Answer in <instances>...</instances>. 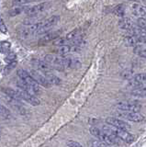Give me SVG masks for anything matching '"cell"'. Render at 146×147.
<instances>
[{
	"mask_svg": "<svg viewBox=\"0 0 146 147\" xmlns=\"http://www.w3.org/2000/svg\"><path fill=\"white\" fill-rule=\"evenodd\" d=\"M90 132L92 135L97 137L99 141L106 142L108 145L120 144V139L114 133L108 132L98 127H92L90 129Z\"/></svg>",
	"mask_w": 146,
	"mask_h": 147,
	"instance_id": "1",
	"label": "cell"
},
{
	"mask_svg": "<svg viewBox=\"0 0 146 147\" xmlns=\"http://www.w3.org/2000/svg\"><path fill=\"white\" fill-rule=\"evenodd\" d=\"M17 76H19V78L23 80L26 84L28 85L31 89H32L34 95L40 94V89L39 84L34 80V78L30 76V74H29L27 71L23 70V69H20V70H17Z\"/></svg>",
	"mask_w": 146,
	"mask_h": 147,
	"instance_id": "2",
	"label": "cell"
},
{
	"mask_svg": "<svg viewBox=\"0 0 146 147\" xmlns=\"http://www.w3.org/2000/svg\"><path fill=\"white\" fill-rule=\"evenodd\" d=\"M116 108L122 111L138 112L141 108V105L137 101H120L116 104Z\"/></svg>",
	"mask_w": 146,
	"mask_h": 147,
	"instance_id": "3",
	"label": "cell"
},
{
	"mask_svg": "<svg viewBox=\"0 0 146 147\" xmlns=\"http://www.w3.org/2000/svg\"><path fill=\"white\" fill-rule=\"evenodd\" d=\"M120 118L126 119V121H133V122H141L143 121L144 118L141 114L139 112H132V111H122V110H118L116 113Z\"/></svg>",
	"mask_w": 146,
	"mask_h": 147,
	"instance_id": "4",
	"label": "cell"
},
{
	"mask_svg": "<svg viewBox=\"0 0 146 147\" xmlns=\"http://www.w3.org/2000/svg\"><path fill=\"white\" fill-rule=\"evenodd\" d=\"M50 7V4L48 2H43V3H40L38 5L30 7H27L25 13L30 18H33L35 16L39 15V14L44 12L46 9Z\"/></svg>",
	"mask_w": 146,
	"mask_h": 147,
	"instance_id": "5",
	"label": "cell"
},
{
	"mask_svg": "<svg viewBox=\"0 0 146 147\" xmlns=\"http://www.w3.org/2000/svg\"><path fill=\"white\" fill-rule=\"evenodd\" d=\"M60 21V17L59 16H52L51 18H47V20H43L42 28L38 30L37 34H43L46 33V31H48L50 29H52V27L55 26L57 23Z\"/></svg>",
	"mask_w": 146,
	"mask_h": 147,
	"instance_id": "6",
	"label": "cell"
},
{
	"mask_svg": "<svg viewBox=\"0 0 146 147\" xmlns=\"http://www.w3.org/2000/svg\"><path fill=\"white\" fill-rule=\"evenodd\" d=\"M112 132L118 138V139L127 142V144H131V142H133L135 140L134 135H132L131 133H130L126 130L115 128V129H112Z\"/></svg>",
	"mask_w": 146,
	"mask_h": 147,
	"instance_id": "7",
	"label": "cell"
},
{
	"mask_svg": "<svg viewBox=\"0 0 146 147\" xmlns=\"http://www.w3.org/2000/svg\"><path fill=\"white\" fill-rule=\"evenodd\" d=\"M106 122L108 124V125H111L114 128L117 129H122V130H130L131 129V125L128 122H126L125 121L118 118H114V117H108L106 119Z\"/></svg>",
	"mask_w": 146,
	"mask_h": 147,
	"instance_id": "8",
	"label": "cell"
},
{
	"mask_svg": "<svg viewBox=\"0 0 146 147\" xmlns=\"http://www.w3.org/2000/svg\"><path fill=\"white\" fill-rule=\"evenodd\" d=\"M130 8L131 13L134 16L140 18H146V7L143 6V4L137 3V2H132L130 5Z\"/></svg>",
	"mask_w": 146,
	"mask_h": 147,
	"instance_id": "9",
	"label": "cell"
},
{
	"mask_svg": "<svg viewBox=\"0 0 146 147\" xmlns=\"http://www.w3.org/2000/svg\"><path fill=\"white\" fill-rule=\"evenodd\" d=\"M30 74V76L34 78V80L37 82L39 85L42 86L44 87H47V88L52 86L49 83V81L47 80V78L45 77V76H43L42 73H40V71H38V70H31Z\"/></svg>",
	"mask_w": 146,
	"mask_h": 147,
	"instance_id": "10",
	"label": "cell"
},
{
	"mask_svg": "<svg viewBox=\"0 0 146 147\" xmlns=\"http://www.w3.org/2000/svg\"><path fill=\"white\" fill-rule=\"evenodd\" d=\"M20 92V98L25 100L26 102H28L30 104H31L32 106H38L40 105V100L36 98V96L32 94L29 93V92L24 91V90H19Z\"/></svg>",
	"mask_w": 146,
	"mask_h": 147,
	"instance_id": "11",
	"label": "cell"
},
{
	"mask_svg": "<svg viewBox=\"0 0 146 147\" xmlns=\"http://www.w3.org/2000/svg\"><path fill=\"white\" fill-rule=\"evenodd\" d=\"M32 63H33L34 67L37 69L38 71L42 72L43 74H46V73L51 72L52 69L46 62L42 61V60L35 59V60H33V61H32Z\"/></svg>",
	"mask_w": 146,
	"mask_h": 147,
	"instance_id": "12",
	"label": "cell"
},
{
	"mask_svg": "<svg viewBox=\"0 0 146 147\" xmlns=\"http://www.w3.org/2000/svg\"><path fill=\"white\" fill-rule=\"evenodd\" d=\"M61 34V30H55V31H51V32H47L45 33L42 38L40 39V41L43 43H46L49 42V41H52V40H55L59 38V36Z\"/></svg>",
	"mask_w": 146,
	"mask_h": 147,
	"instance_id": "13",
	"label": "cell"
},
{
	"mask_svg": "<svg viewBox=\"0 0 146 147\" xmlns=\"http://www.w3.org/2000/svg\"><path fill=\"white\" fill-rule=\"evenodd\" d=\"M118 26H120L123 30L130 31L131 33L133 31L134 28H135V25L132 23V21L131 20H129V18H121V20H120V22H118Z\"/></svg>",
	"mask_w": 146,
	"mask_h": 147,
	"instance_id": "14",
	"label": "cell"
},
{
	"mask_svg": "<svg viewBox=\"0 0 146 147\" xmlns=\"http://www.w3.org/2000/svg\"><path fill=\"white\" fill-rule=\"evenodd\" d=\"M2 90L5 92V93L9 96L10 98L16 99V100H21L19 90H14L12 88H8V87L7 88H3Z\"/></svg>",
	"mask_w": 146,
	"mask_h": 147,
	"instance_id": "15",
	"label": "cell"
},
{
	"mask_svg": "<svg viewBox=\"0 0 146 147\" xmlns=\"http://www.w3.org/2000/svg\"><path fill=\"white\" fill-rule=\"evenodd\" d=\"M45 77L47 78V80L51 85H60L61 84V79L59 77H57L55 75H53L52 72H49L44 74Z\"/></svg>",
	"mask_w": 146,
	"mask_h": 147,
	"instance_id": "16",
	"label": "cell"
},
{
	"mask_svg": "<svg viewBox=\"0 0 146 147\" xmlns=\"http://www.w3.org/2000/svg\"><path fill=\"white\" fill-rule=\"evenodd\" d=\"M131 95L137 98H145L146 96V86H141L139 88L131 90Z\"/></svg>",
	"mask_w": 146,
	"mask_h": 147,
	"instance_id": "17",
	"label": "cell"
},
{
	"mask_svg": "<svg viewBox=\"0 0 146 147\" xmlns=\"http://www.w3.org/2000/svg\"><path fill=\"white\" fill-rule=\"evenodd\" d=\"M11 117V113L5 106L0 104V119H8Z\"/></svg>",
	"mask_w": 146,
	"mask_h": 147,
	"instance_id": "18",
	"label": "cell"
},
{
	"mask_svg": "<svg viewBox=\"0 0 146 147\" xmlns=\"http://www.w3.org/2000/svg\"><path fill=\"white\" fill-rule=\"evenodd\" d=\"M11 44L8 41H0V53L3 54H7L10 53Z\"/></svg>",
	"mask_w": 146,
	"mask_h": 147,
	"instance_id": "19",
	"label": "cell"
},
{
	"mask_svg": "<svg viewBox=\"0 0 146 147\" xmlns=\"http://www.w3.org/2000/svg\"><path fill=\"white\" fill-rule=\"evenodd\" d=\"M134 53L138 56L141 57V58H145L146 59V48H144L143 46L141 45H137L133 49Z\"/></svg>",
	"mask_w": 146,
	"mask_h": 147,
	"instance_id": "20",
	"label": "cell"
},
{
	"mask_svg": "<svg viewBox=\"0 0 146 147\" xmlns=\"http://www.w3.org/2000/svg\"><path fill=\"white\" fill-rule=\"evenodd\" d=\"M26 9H27V7H15V8H12L8 14H9V16H11V17H16L17 15H20V14L22 13L23 11H26Z\"/></svg>",
	"mask_w": 146,
	"mask_h": 147,
	"instance_id": "21",
	"label": "cell"
},
{
	"mask_svg": "<svg viewBox=\"0 0 146 147\" xmlns=\"http://www.w3.org/2000/svg\"><path fill=\"white\" fill-rule=\"evenodd\" d=\"M113 13L118 17H120V18L124 17V13H125L124 7H123L122 6H118V7H116L115 8H114Z\"/></svg>",
	"mask_w": 146,
	"mask_h": 147,
	"instance_id": "22",
	"label": "cell"
},
{
	"mask_svg": "<svg viewBox=\"0 0 146 147\" xmlns=\"http://www.w3.org/2000/svg\"><path fill=\"white\" fill-rule=\"evenodd\" d=\"M134 78L137 81H139L140 83H141L143 85H146V74L145 73L138 74V75H136L134 76Z\"/></svg>",
	"mask_w": 146,
	"mask_h": 147,
	"instance_id": "23",
	"label": "cell"
},
{
	"mask_svg": "<svg viewBox=\"0 0 146 147\" xmlns=\"http://www.w3.org/2000/svg\"><path fill=\"white\" fill-rule=\"evenodd\" d=\"M5 61L6 63H14L16 62V54L14 53H9L7 54V57L5 58Z\"/></svg>",
	"mask_w": 146,
	"mask_h": 147,
	"instance_id": "24",
	"label": "cell"
},
{
	"mask_svg": "<svg viewBox=\"0 0 146 147\" xmlns=\"http://www.w3.org/2000/svg\"><path fill=\"white\" fill-rule=\"evenodd\" d=\"M92 147H110V145H108V144L101 141H94L92 142V144H91Z\"/></svg>",
	"mask_w": 146,
	"mask_h": 147,
	"instance_id": "25",
	"label": "cell"
},
{
	"mask_svg": "<svg viewBox=\"0 0 146 147\" xmlns=\"http://www.w3.org/2000/svg\"><path fill=\"white\" fill-rule=\"evenodd\" d=\"M0 31H1L2 33H4V34L7 33V27H6L5 23H4L2 18H0Z\"/></svg>",
	"mask_w": 146,
	"mask_h": 147,
	"instance_id": "26",
	"label": "cell"
},
{
	"mask_svg": "<svg viewBox=\"0 0 146 147\" xmlns=\"http://www.w3.org/2000/svg\"><path fill=\"white\" fill-rule=\"evenodd\" d=\"M31 1H35V0H13V4L16 5V6H20V5L26 4Z\"/></svg>",
	"mask_w": 146,
	"mask_h": 147,
	"instance_id": "27",
	"label": "cell"
},
{
	"mask_svg": "<svg viewBox=\"0 0 146 147\" xmlns=\"http://www.w3.org/2000/svg\"><path fill=\"white\" fill-rule=\"evenodd\" d=\"M122 76L125 78V79H131L132 77V72L131 70H125L122 74Z\"/></svg>",
	"mask_w": 146,
	"mask_h": 147,
	"instance_id": "28",
	"label": "cell"
},
{
	"mask_svg": "<svg viewBox=\"0 0 146 147\" xmlns=\"http://www.w3.org/2000/svg\"><path fill=\"white\" fill-rule=\"evenodd\" d=\"M67 144L69 147H83L79 144V142H77L75 141H68Z\"/></svg>",
	"mask_w": 146,
	"mask_h": 147,
	"instance_id": "29",
	"label": "cell"
},
{
	"mask_svg": "<svg viewBox=\"0 0 146 147\" xmlns=\"http://www.w3.org/2000/svg\"><path fill=\"white\" fill-rule=\"evenodd\" d=\"M132 2H138V1H141V0H131Z\"/></svg>",
	"mask_w": 146,
	"mask_h": 147,
	"instance_id": "30",
	"label": "cell"
},
{
	"mask_svg": "<svg viewBox=\"0 0 146 147\" xmlns=\"http://www.w3.org/2000/svg\"><path fill=\"white\" fill-rule=\"evenodd\" d=\"M145 18V20H146V18Z\"/></svg>",
	"mask_w": 146,
	"mask_h": 147,
	"instance_id": "31",
	"label": "cell"
}]
</instances>
